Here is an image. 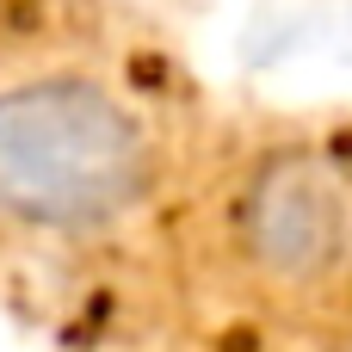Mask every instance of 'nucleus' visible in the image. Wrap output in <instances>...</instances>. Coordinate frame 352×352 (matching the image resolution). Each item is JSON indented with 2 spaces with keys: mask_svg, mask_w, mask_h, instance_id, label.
<instances>
[{
  "mask_svg": "<svg viewBox=\"0 0 352 352\" xmlns=\"http://www.w3.org/2000/svg\"><path fill=\"white\" fill-rule=\"evenodd\" d=\"M148 192L142 124L93 80L0 93V210L31 229H99Z\"/></svg>",
  "mask_w": 352,
  "mask_h": 352,
  "instance_id": "f257e3e1",
  "label": "nucleus"
},
{
  "mask_svg": "<svg viewBox=\"0 0 352 352\" xmlns=\"http://www.w3.org/2000/svg\"><path fill=\"white\" fill-rule=\"evenodd\" d=\"M235 235L248 260L278 285L328 278L352 248V204L340 173L303 148L272 155L235 204Z\"/></svg>",
  "mask_w": 352,
  "mask_h": 352,
  "instance_id": "f03ea898",
  "label": "nucleus"
}]
</instances>
